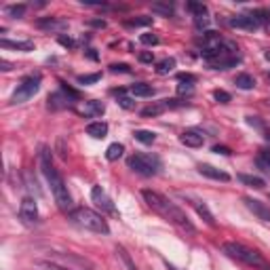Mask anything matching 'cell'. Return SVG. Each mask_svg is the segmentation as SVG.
Listing matches in <instances>:
<instances>
[{
  "label": "cell",
  "instance_id": "ba28073f",
  "mask_svg": "<svg viewBox=\"0 0 270 270\" xmlns=\"http://www.w3.org/2000/svg\"><path fill=\"white\" fill-rule=\"evenodd\" d=\"M19 218H22L25 224H36L38 222V207H36V201H34L32 197L22 199V205H19Z\"/></svg>",
  "mask_w": 270,
  "mask_h": 270
},
{
  "label": "cell",
  "instance_id": "8fae6325",
  "mask_svg": "<svg viewBox=\"0 0 270 270\" xmlns=\"http://www.w3.org/2000/svg\"><path fill=\"white\" fill-rule=\"evenodd\" d=\"M180 141L184 146L188 148H201L202 146V141H205V137H202V133L201 131H194V129H188L180 135Z\"/></svg>",
  "mask_w": 270,
  "mask_h": 270
},
{
  "label": "cell",
  "instance_id": "e0dca14e",
  "mask_svg": "<svg viewBox=\"0 0 270 270\" xmlns=\"http://www.w3.org/2000/svg\"><path fill=\"white\" fill-rule=\"evenodd\" d=\"M0 46H4V49H17V51H34V43L30 40H17V43H11V40H0Z\"/></svg>",
  "mask_w": 270,
  "mask_h": 270
},
{
  "label": "cell",
  "instance_id": "9a60e30c",
  "mask_svg": "<svg viewBox=\"0 0 270 270\" xmlns=\"http://www.w3.org/2000/svg\"><path fill=\"white\" fill-rule=\"evenodd\" d=\"M87 135H91V137H95V139L106 137V135H108V125L101 123V120L89 123V125H87Z\"/></svg>",
  "mask_w": 270,
  "mask_h": 270
},
{
  "label": "cell",
  "instance_id": "83f0119b",
  "mask_svg": "<svg viewBox=\"0 0 270 270\" xmlns=\"http://www.w3.org/2000/svg\"><path fill=\"white\" fill-rule=\"evenodd\" d=\"M251 15L255 17V22H258L260 25L262 23H270V11H266V9H255Z\"/></svg>",
  "mask_w": 270,
  "mask_h": 270
},
{
  "label": "cell",
  "instance_id": "d590c367",
  "mask_svg": "<svg viewBox=\"0 0 270 270\" xmlns=\"http://www.w3.org/2000/svg\"><path fill=\"white\" fill-rule=\"evenodd\" d=\"M258 165L264 169V171H270V152H262L258 157Z\"/></svg>",
  "mask_w": 270,
  "mask_h": 270
},
{
  "label": "cell",
  "instance_id": "2e32d148",
  "mask_svg": "<svg viewBox=\"0 0 270 270\" xmlns=\"http://www.w3.org/2000/svg\"><path fill=\"white\" fill-rule=\"evenodd\" d=\"M80 114H83V116H99V114H104V104H101V101H87V104L80 108Z\"/></svg>",
  "mask_w": 270,
  "mask_h": 270
},
{
  "label": "cell",
  "instance_id": "bcb514c9",
  "mask_svg": "<svg viewBox=\"0 0 270 270\" xmlns=\"http://www.w3.org/2000/svg\"><path fill=\"white\" fill-rule=\"evenodd\" d=\"M0 70H2V72H9V70H11V64H9V62H0Z\"/></svg>",
  "mask_w": 270,
  "mask_h": 270
},
{
  "label": "cell",
  "instance_id": "44dd1931",
  "mask_svg": "<svg viewBox=\"0 0 270 270\" xmlns=\"http://www.w3.org/2000/svg\"><path fill=\"white\" fill-rule=\"evenodd\" d=\"M239 180L243 181V184H247V186H251V188H264L266 186V181L258 178V175H247V173H241L239 175Z\"/></svg>",
  "mask_w": 270,
  "mask_h": 270
},
{
  "label": "cell",
  "instance_id": "60d3db41",
  "mask_svg": "<svg viewBox=\"0 0 270 270\" xmlns=\"http://www.w3.org/2000/svg\"><path fill=\"white\" fill-rule=\"evenodd\" d=\"M194 25L201 30V28H207L209 25V19H207V15H202V17H194Z\"/></svg>",
  "mask_w": 270,
  "mask_h": 270
},
{
  "label": "cell",
  "instance_id": "277c9868",
  "mask_svg": "<svg viewBox=\"0 0 270 270\" xmlns=\"http://www.w3.org/2000/svg\"><path fill=\"white\" fill-rule=\"evenodd\" d=\"M70 220L74 222V224H78L80 228H85V230H91V232H97V234L110 232L108 222L101 218L99 213L93 211V209H87V207L74 209V211H70Z\"/></svg>",
  "mask_w": 270,
  "mask_h": 270
},
{
  "label": "cell",
  "instance_id": "603a6c76",
  "mask_svg": "<svg viewBox=\"0 0 270 270\" xmlns=\"http://www.w3.org/2000/svg\"><path fill=\"white\" fill-rule=\"evenodd\" d=\"M234 85L239 87V89H253L255 80H253V76H249V74H239L234 80Z\"/></svg>",
  "mask_w": 270,
  "mask_h": 270
},
{
  "label": "cell",
  "instance_id": "7dc6e473",
  "mask_svg": "<svg viewBox=\"0 0 270 270\" xmlns=\"http://www.w3.org/2000/svg\"><path fill=\"white\" fill-rule=\"evenodd\" d=\"M264 57H266V62H270V51H266V55H264Z\"/></svg>",
  "mask_w": 270,
  "mask_h": 270
},
{
  "label": "cell",
  "instance_id": "484cf974",
  "mask_svg": "<svg viewBox=\"0 0 270 270\" xmlns=\"http://www.w3.org/2000/svg\"><path fill=\"white\" fill-rule=\"evenodd\" d=\"M152 11L169 17V15H173V4H169V2H154L152 4Z\"/></svg>",
  "mask_w": 270,
  "mask_h": 270
},
{
  "label": "cell",
  "instance_id": "52a82bcc",
  "mask_svg": "<svg viewBox=\"0 0 270 270\" xmlns=\"http://www.w3.org/2000/svg\"><path fill=\"white\" fill-rule=\"evenodd\" d=\"M40 89V76L38 74H32V76H25L22 80V85L17 87V91L13 93L11 101L13 104H23V101H28L30 97H34Z\"/></svg>",
  "mask_w": 270,
  "mask_h": 270
},
{
  "label": "cell",
  "instance_id": "4fadbf2b",
  "mask_svg": "<svg viewBox=\"0 0 270 270\" xmlns=\"http://www.w3.org/2000/svg\"><path fill=\"white\" fill-rule=\"evenodd\" d=\"M199 173L205 175V178L218 180V181H228V180H230V175H228L226 171H220V169H215L211 165H199Z\"/></svg>",
  "mask_w": 270,
  "mask_h": 270
},
{
  "label": "cell",
  "instance_id": "ee69618b",
  "mask_svg": "<svg viewBox=\"0 0 270 270\" xmlns=\"http://www.w3.org/2000/svg\"><path fill=\"white\" fill-rule=\"evenodd\" d=\"M59 43H62L64 46H74V40L72 38H66V36H59Z\"/></svg>",
  "mask_w": 270,
  "mask_h": 270
},
{
  "label": "cell",
  "instance_id": "30bf717a",
  "mask_svg": "<svg viewBox=\"0 0 270 270\" xmlns=\"http://www.w3.org/2000/svg\"><path fill=\"white\" fill-rule=\"evenodd\" d=\"M91 199L93 202H95L97 207L101 209H106V211H114V205H112V199L106 194V190L101 186H93V190H91Z\"/></svg>",
  "mask_w": 270,
  "mask_h": 270
},
{
  "label": "cell",
  "instance_id": "4316f807",
  "mask_svg": "<svg viewBox=\"0 0 270 270\" xmlns=\"http://www.w3.org/2000/svg\"><path fill=\"white\" fill-rule=\"evenodd\" d=\"M25 11H28V6H25V4H9V6H6V13H9L11 17H15V19L23 17Z\"/></svg>",
  "mask_w": 270,
  "mask_h": 270
},
{
  "label": "cell",
  "instance_id": "ab89813d",
  "mask_svg": "<svg viewBox=\"0 0 270 270\" xmlns=\"http://www.w3.org/2000/svg\"><path fill=\"white\" fill-rule=\"evenodd\" d=\"M110 72H114V74H118V72H131V68L127 66V64H112L110 66Z\"/></svg>",
  "mask_w": 270,
  "mask_h": 270
},
{
  "label": "cell",
  "instance_id": "7bdbcfd3",
  "mask_svg": "<svg viewBox=\"0 0 270 270\" xmlns=\"http://www.w3.org/2000/svg\"><path fill=\"white\" fill-rule=\"evenodd\" d=\"M213 152H218V154H230V148H226V146H215Z\"/></svg>",
  "mask_w": 270,
  "mask_h": 270
},
{
  "label": "cell",
  "instance_id": "6da1fadb",
  "mask_svg": "<svg viewBox=\"0 0 270 270\" xmlns=\"http://www.w3.org/2000/svg\"><path fill=\"white\" fill-rule=\"evenodd\" d=\"M141 197H144V201L148 202V207L154 209L157 213H160L165 220L171 222V224L181 228V230L197 232V228L192 226V222L188 220V215L181 211L175 202L169 201L167 197H163V194H158V192H154V190H141Z\"/></svg>",
  "mask_w": 270,
  "mask_h": 270
},
{
  "label": "cell",
  "instance_id": "d6986e66",
  "mask_svg": "<svg viewBox=\"0 0 270 270\" xmlns=\"http://www.w3.org/2000/svg\"><path fill=\"white\" fill-rule=\"evenodd\" d=\"M68 106H70V97H66L64 93H53V95H49V108H53V110L68 108Z\"/></svg>",
  "mask_w": 270,
  "mask_h": 270
},
{
  "label": "cell",
  "instance_id": "1f68e13d",
  "mask_svg": "<svg viewBox=\"0 0 270 270\" xmlns=\"http://www.w3.org/2000/svg\"><path fill=\"white\" fill-rule=\"evenodd\" d=\"M64 22H59V19H45V22H38V28H49V30H53V28H64Z\"/></svg>",
  "mask_w": 270,
  "mask_h": 270
},
{
  "label": "cell",
  "instance_id": "d6a6232c",
  "mask_svg": "<svg viewBox=\"0 0 270 270\" xmlns=\"http://www.w3.org/2000/svg\"><path fill=\"white\" fill-rule=\"evenodd\" d=\"M152 23V17H137V19H129L127 25L129 28H137V25H150Z\"/></svg>",
  "mask_w": 270,
  "mask_h": 270
},
{
  "label": "cell",
  "instance_id": "5bb4252c",
  "mask_svg": "<svg viewBox=\"0 0 270 270\" xmlns=\"http://www.w3.org/2000/svg\"><path fill=\"white\" fill-rule=\"evenodd\" d=\"M188 201H190V205H192L194 209H197V213L201 215V218H202V220H205V222H207V224H209V226H215L213 213H211V211H209V207L205 205V202H202V201H197V199H190V197H188Z\"/></svg>",
  "mask_w": 270,
  "mask_h": 270
},
{
  "label": "cell",
  "instance_id": "f1b7e54d",
  "mask_svg": "<svg viewBox=\"0 0 270 270\" xmlns=\"http://www.w3.org/2000/svg\"><path fill=\"white\" fill-rule=\"evenodd\" d=\"M116 255H118V258H120V260H123V264H125V268H127V270H135V264H133V262H131V258H129V253H127V251H125V249H123V247H116Z\"/></svg>",
  "mask_w": 270,
  "mask_h": 270
},
{
  "label": "cell",
  "instance_id": "7402d4cb",
  "mask_svg": "<svg viewBox=\"0 0 270 270\" xmlns=\"http://www.w3.org/2000/svg\"><path fill=\"white\" fill-rule=\"evenodd\" d=\"M123 152H125V146L116 141V144H110V146H108L106 158H108V160H118L120 157H123Z\"/></svg>",
  "mask_w": 270,
  "mask_h": 270
},
{
  "label": "cell",
  "instance_id": "d4e9b609",
  "mask_svg": "<svg viewBox=\"0 0 270 270\" xmlns=\"http://www.w3.org/2000/svg\"><path fill=\"white\" fill-rule=\"evenodd\" d=\"M173 68H175V59L167 57V59H163V62L157 64V72L158 74H169V72H173Z\"/></svg>",
  "mask_w": 270,
  "mask_h": 270
},
{
  "label": "cell",
  "instance_id": "b9f144b4",
  "mask_svg": "<svg viewBox=\"0 0 270 270\" xmlns=\"http://www.w3.org/2000/svg\"><path fill=\"white\" fill-rule=\"evenodd\" d=\"M139 62L141 64H152L154 62V55H152V53H139Z\"/></svg>",
  "mask_w": 270,
  "mask_h": 270
},
{
  "label": "cell",
  "instance_id": "9c48e42d",
  "mask_svg": "<svg viewBox=\"0 0 270 270\" xmlns=\"http://www.w3.org/2000/svg\"><path fill=\"white\" fill-rule=\"evenodd\" d=\"M243 201H245L247 209H249V211H251L253 215H258V218H260L262 222H270V207H266L262 201L251 199V197H245Z\"/></svg>",
  "mask_w": 270,
  "mask_h": 270
},
{
  "label": "cell",
  "instance_id": "7a4b0ae2",
  "mask_svg": "<svg viewBox=\"0 0 270 270\" xmlns=\"http://www.w3.org/2000/svg\"><path fill=\"white\" fill-rule=\"evenodd\" d=\"M40 169H43L45 178H46V181H49L57 207L62 209V211H70V209H72V197H70V192H68V186H66V181L62 178V173L53 167L49 150H46V148H43V152H40Z\"/></svg>",
  "mask_w": 270,
  "mask_h": 270
},
{
  "label": "cell",
  "instance_id": "3957f363",
  "mask_svg": "<svg viewBox=\"0 0 270 270\" xmlns=\"http://www.w3.org/2000/svg\"><path fill=\"white\" fill-rule=\"evenodd\" d=\"M222 251H224L228 258H232L236 262H243V264L258 268V270H270V264L264 260V255L255 249L243 245V243H224L222 245Z\"/></svg>",
  "mask_w": 270,
  "mask_h": 270
},
{
  "label": "cell",
  "instance_id": "f35d334b",
  "mask_svg": "<svg viewBox=\"0 0 270 270\" xmlns=\"http://www.w3.org/2000/svg\"><path fill=\"white\" fill-rule=\"evenodd\" d=\"M118 106H120V108H125V110H131V108H135V101H133L131 97L120 95V97H118Z\"/></svg>",
  "mask_w": 270,
  "mask_h": 270
},
{
  "label": "cell",
  "instance_id": "cb8c5ba5",
  "mask_svg": "<svg viewBox=\"0 0 270 270\" xmlns=\"http://www.w3.org/2000/svg\"><path fill=\"white\" fill-rule=\"evenodd\" d=\"M133 137L141 141V144H154V139H157V135H154L152 131H146V129H137L133 133Z\"/></svg>",
  "mask_w": 270,
  "mask_h": 270
},
{
  "label": "cell",
  "instance_id": "7c38bea8",
  "mask_svg": "<svg viewBox=\"0 0 270 270\" xmlns=\"http://www.w3.org/2000/svg\"><path fill=\"white\" fill-rule=\"evenodd\" d=\"M230 25L232 28H241V30H255L260 28V23L255 22L253 15H236L230 19Z\"/></svg>",
  "mask_w": 270,
  "mask_h": 270
},
{
  "label": "cell",
  "instance_id": "8d00e7d4",
  "mask_svg": "<svg viewBox=\"0 0 270 270\" xmlns=\"http://www.w3.org/2000/svg\"><path fill=\"white\" fill-rule=\"evenodd\" d=\"M213 97H215V101H220V104H228L232 97H230V93H226V91H222V89H218V91H213Z\"/></svg>",
  "mask_w": 270,
  "mask_h": 270
},
{
  "label": "cell",
  "instance_id": "f6af8a7d",
  "mask_svg": "<svg viewBox=\"0 0 270 270\" xmlns=\"http://www.w3.org/2000/svg\"><path fill=\"white\" fill-rule=\"evenodd\" d=\"M180 80H188V83H194V76H190V74H180Z\"/></svg>",
  "mask_w": 270,
  "mask_h": 270
},
{
  "label": "cell",
  "instance_id": "e575fe53",
  "mask_svg": "<svg viewBox=\"0 0 270 270\" xmlns=\"http://www.w3.org/2000/svg\"><path fill=\"white\" fill-rule=\"evenodd\" d=\"M36 266H38V268H43V270H68V268H62V266L53 264V262H49V260H38V262H36Z\"/></svg>",
  "mask_w": 270,
  "mask_h": 270
},
{
  "label": "cell",
  "instance_id": "74e56055",
  "mask_svg": "<svg viewBox=\"0 0 270 270\" xmlns=\"http://www.w3.org/2000/svg\"><path fill=\"white\" fill-rule=\"evenodd\" d=\"M178 93L180 95H190L192 93V83H188V80H180V85H178Z\"/></svg>",
  "mask_w": 270,
  "mask_h": 270
},
{
  "label": "cell",
  "instance_id": "4dcf8cb0",
  "mask_svg": "<svg viewBox=\"0 0 270 270\" xmlns=\"http://www.w3.org/2000/svg\"><path fill=\"white\" fill-rule=\"evenodd\" d=\"M101 78V74L95 72V74H80V76L76 78L80 85H93V83H97V80Z\"/></svg>",
  "mask_w": 270,
  "mask_h": 270
},
{
  "label": "cell",
  "instance_id": "836d02e7",
  "mask_svg": "<svg viewBox=\"0 0 270 270\" xmlns=\"http://www.w3.org/2000/svg\"><path fill=\"white\" fill-rule=\"evenodd\" d=\"M139 43H141V45H150V46H154V45H158V36H157V34H141V36H139Z\"/></svg>",
  "mask_w": 270,
  "mask_h": 270
},
{
  "label": "cell",
  "instance_id": "8992f818",
  "mask_svg": "<svg viewBox=\"0 0 270 270\" xmlns=\"http://www.w3.org/2000/svg\"><path fill=\"white\" fill-rule=\"evenodd\" d=\"M127 165H129V169H133L135 173L139 175H157L158 169H160V160L158 157H152V154H144V152H137L133 154V157L127 158Z\"/></svg>",
  "mask_w": 270,
  "mask_h": 270
},
{
  "label": "cell",
  "instance_id": "ac0fdd59",
  "mask_svg": "<svg viewBox=\"0 0 270 270\" xmlns=\"http://www.w3.org/2000/svg\"><path fill=\"white\" fill-rule=\"evenodd\" d=\"M167 110V106H165V101H157V104H150V106H146L144 110H141V116L144 118H150V116H160Z\"/></svg>",
  "mask_w": 270,
  "mask_h": 270
},
{
  "label": "cell",
  "instance_id": "5b68a950",
  "mask_svg": "<svg viewBox=\"0 0 270 270\" xmlns=\"http://www.w3.org/2000/svg\"><path fill=\"white\" fill-rule=\"evenodd\" d=\"M45 260L53 262V264L68 268V270H93V264L83 255H76V253H70V251H49Z\"/></svg>",
  "mask_w": 270,
  "mask_h": 270
},
{
  "label": "cell",
  "instance_id": "ffe728a7",
  "mask_svg": "<svg viewBox=\"0 0 270 270\" xmlns=\"http://www.w3.org/2000/svg\"><path fill=\"white\" fill-rule=\"evenodd\" d=\"M131 93L135 97H150V95H154V89H152V85L135 83V85H131Z\"/></svg>",
  "mask_w": 270,
  "mask_h": 270
},
{
  "label": "cell",
  "instance_id": "f546056e",
  "mask_svg": "<svg viewBox=\"0 0 270 270\" xmlns=\"http://www.w3.org/2000/svg\"><path fill=\"white\" fill-rule=\"evenodd\" d=\"M188 11H192L194 13V17H202V15H207V6L205 4H201V2H188Z\"/></svg>",
  "mask_w": 270,
  "mask_h": 270
}]
</instances>
